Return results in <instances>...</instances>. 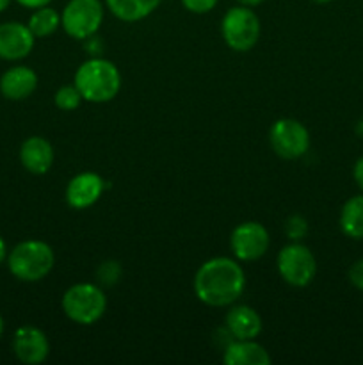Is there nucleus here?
<instances>
[{"label": "nucleus", "instance_id": "f257e3e1", "mask_svg": "<svg viewBox=\"0 0 363 365\" xmlns=\"http://www.w3.org/2000/svg\"><path fill=\"white\" fill-rule=\"evenodd\" d=\"M244 289L246 273L235 257H214L203 262L194 274L196 298L214 309L237 303Z\"/></svg>", "mask_w": 363, "mask_h": 365}, {"label": "nucleus", "instance_id": "f03ea898", "mask_svg": "<svg viewBox=\"0 0 363 365\" xmlns=\"http://www.w3.org/2000/svg\"><path fill=\"white\" fill-rule=\"evenodd\" d=\"M73 84L82 98L91 103H105L116 98L121 89V73L117 66L102 57L84 61L77 68Z\"/></svg>", "mask_w": 363, "mask_h": 365}, {"label": "nucleus", "instance_id": "7ed1b4c3", "mask_svg": "<svg viewBox=\"0 0 363 365\" xmlns=\"http://www.w3.org/2000/svg\"><path fill=\"white\" fill-rule=\"evenodd\" d=\"M56 266L52 246L39 239H28L14 246L7 255V267L20 282H39L50 274Z\"/></svg>", "mask_w": 363, "mask_h": 365}, {"label": "nucleus", "instance_id": "20e7f679", "mask_svg": "<svg viewBox=\"0 0 363 365\" xmlns=\"http://www.w3.org/2000/svg\"><path fill=\"white\" fill-rule=\"evenodd\" d=\"M64 316L82 327L98 323L107 310V296L96 284H75L68 289L60 299Z\"/></svg>", "mask_w": 363, "mask_h": 365}, {"label": "nucleus", "instance_id": "39448f33", "mask_svg": "<svg viewBox=\"0 0 363 365\" xmlns=\"http://www.w3.org/2000/svg\"><path fill=\"white\" fill-rule=\"evenodd\" d=\"M260 20L253 7L235 6L226 11L221 21L224 43L235 52H249L260 39Z\"/></svg>", "mask_w": 363, "mask_h": 365}, {"label": "nucleus", "instance_id": "423d86ee", "mask_svg": "<svg viewBox=\"0 0 363 365\" xmlns=\"http://www.w3.org/2000/svg\"><path fill=\"white\" fill-rule=\"evenodd\" d=\"M103 14L102 0H70L60 13V27L70 38L89 39L102 27Z\"/></svg>", "mask_w": 363, "mask_h": 365}, {"label": "nucleus", "instance_id": "0eeeda50", "mask_svg": "<svg viewBox=\"0 0 363 365\" xmlns=\"http://www.w3.org/2000/svg\"><path fill=\"white\" fill-rule=\"evenodd\" d=\"M276 267L281 280L292 287H306L317 274V260L310 248L298 241L283 246L276 257Z\"/></svg>", "mask_w": 363, "mask_h": 365}, {"label": "nucleus", "instance_id": "6e6552de", "mask_svg": "<svg viewBox=\"0 0 363 365\" xmlns=\"http://www.w3.org/2000/svg\"><path fill=\"white\" fill-rule=\"evenodd\" d=\"M269 143L278 157L295 160L310 150V132L301 121L294 118H281L269 128Z\"/></svg>", "mask_w": 363, "mask_h": 365}, {"label": "nucleus", "instance_id": "1a4fd4ad", "mask_svg": "<svg viewBox=\"0 0 363 365\" xmlns=\"http://www.w3.org/2000/svg\"><path fill=\"white\" fill-rule=\"evenodd\" d=\"M270 245L267 228L258 221H244L233 228L230 235V248L238 262H255L262 259Z\"/></svg>", "mask_w": 363, "mask_h": 365}, {"label": "nucleus", "instance_id": "9d476101", "mask_svg": "<svg viewBox=\"0 0 363 365\" xmlns=\"http://www.w3.org/2000/svg\"><path fill=\"white\" fill-rule=\"evenodd\" d=\"M13 351L21 364H43L50 355L48 337L36 327H20L13 335Z\"/></svg>", "mask_w": 363, "mask_h": 365}, {"label": "nucleus", "instance_id": "9b49d317", "mask_svg": "<svg viewBox=\"0 0 363 365\" xmlns=\"http://www.w3.org/2000/svg\"><path fill=\"white\" fill-rule=\"evenodd\" d=\"M107 184L98 173L84 171L78 173L68 182L66 185V202L68 205L77 210L89 209L102 198Z\"/></svg>", "mask_w": 363, "mask_h": 365}, {"label": "nucleus", "instance_id": "f8f14e48", "mask_svg": "<svg viewBox=\"0 0 363 365\" xmlns=\"http://www.w3.org/2000/svg\"><path fill=\"white\" fill-rule=\"evenodd\" d=\"M34 41L36 38L28 25L20 24V21L0 24V59H25L34 48Z\"/></svg>", "mask_w": 363, "mask_h": 365}, {"label": "nucleus", "instance_id": "ddd939ff", "mask_svg": "<svg viewBox=\"0 0 363 365\" xmlns=\"http://www.w3.org/2000/svg\"><path fill=\"white\" fill-rule=\"evenodd\" d=\"M20 163L28 173L45 175L53 164V146L41 135H31L21 143Z\"/></svg>", "mask_w": 363, "mask_h": 365}, {"label": "nucleus", "instance_id": "4468645a", "mask_svg": "<svg viewBox=\"0 0 363 365\" xmlns=\"http://www.w3.org/2000/svg\"><path fill=\"white\" fill-rule=\"evenodd\" d=\"M226 330L235 341L256 339L262 331V317L255 309L248 305H231L226 312Z\"/></svg>", "mask_w": 363, "mask_h": 365}, {"label": "nucleus", "instance_id": "2eb2a0df", "mask_svg": "<svg viewBox=\"0 0 363 365\" xmlns=\"http://www.w3.org/2000/svg\"><path fill=\"white\" fill-rule=\"evenodd\" d=\"M38 88V73L28 66H13L0 77V93L7 100H25Z\"/></svg>", "mask_w": 363, "mask_h": 365}, {"label": "nucleus", "instance_id": "dca6fc26", "mask_svg": "<svg viewBox=\"0 0 363 365\" xmlns=\"http://www.w3.org/2000/svg\"><path fill=\"white\" fill-rule=\"evenodd\" d=\"M223 362L226 365H270L269 351L255 339L248 341H235L226 346L223 355Z\"/></svg>", "mask_w": 363, "mask_h": 365}, {"label": "nucleus", "instance_id": "f3484780", "mask_svg": "<svg viewBox=\"0 0 363 365\" xmlns=\"http://www.w3.org/2000/svg\"><path fill=\"white\" fill-rule=\"evenodd\" d=\"M162 0H105V6L117 20L135 24L148 18Z\"/></svg>", "mask_w": 363, "mask_h": 365}, {"label": "nucleus", "instance_id": "a211bd4d", "mask_svg": "<svg viewBox=\"0 0 363 365\" xmlns=\"http://www.w3.org/2000/svg\"><path fill=\"white\" fill-rule=\"evenodd\" d=\"M340 230L354 241L363 239V195H356L344 203L338 217Z\"/></svg>", "mask_w": 363, "mask_h": 365}, {"label": "nucleus", "instance_id": "6ab92c4d", "mask_svg": "<svg viewBox=\"0 0 363 365\" xmlns=\"http://www.w3.org/2000/svg\"><path fill=\"white\" fill-rule=\"evenodd\" d=\"M27 25L34 38H48L60 27V14L50 6L38 7L32 11Z\"/></svg>", "mask_w": 363, "mask_h": 365}, {"label": "nucleus", "instance_id": "aec40b11", "mask_svg": "<svg viewBox=\"0 0 363 365\" xmlns=\"http://www.w3.org/2000/svg\"><path fill=\"white\" fill-rule=\"evenodd\" d=\"M82 95L80 91L77 89V86L75 84H66V86H60L59 89H57L56 96H53V102H56L57 109L60 110H75L78 109V106L82 103Z\"/></svg>", "mask_w": 363, "mask_h": 365}, {"label": "nucleus", "instance_id": "412c9836", "mask_svg": "<svg viewBox=\"0 0 363 365\" xmlns=\"http://www.w3.org/2000/svg\"><path fill=\"white\" fill-rule=\"evenodd\" d=\"M121 277V264L116 260H105L103 264H100L98 271H96V278L102 285H116L117 280Z\"/></svg>", "mask_w": 363, "mask_h": 365}, {"label": "nucleus", "instance_id": "4be33fe9", "mask_svg": "<svg viewBox=\"0 0 363 365\" xmlns=\"http://www.w3.org/2000/svg\"><path fill=\"white\" fill-rule=\"evenodd\" d=\"M285 234L290 241H301L306 234H308V223L302 216L294 214L285 221Z\"/></svg>", "mask_w": 363, "mask_h": 365}, {"label": "nucleus", "instance_id": "5701e85b", "mask_svg": "<svg viewBox=\"0 0 363 365\" xmlns=\"http://www.w3.org/2000/svg\"><path fill=\"white\" fill-rule=\"evenodd\" d=\"M217 2H219V0H182L185 9H187L189 13L194 14L210 13V11L217 6Z\"/></svg>", "mask_w": 363, "mask_h": 365}, {"label": "nucleus", "instance_id": "b1692460", "mask_svg": "<svg viewBox=\"0 0 363 365\" xmlns=\"http://www.w3.org/2000/svg\"><path fill=\"white\" fill-rule=\"evenodd\" d=\"M349 282L352 287L358 291H363V259L356 260L351 267H349Z\"/></svg>", "mask_w": 363, "mask_h": 365}, {"label": "nucleus", "instance_id": "393cba45", "mask_svg": "<svg viewBox=\"0 0 363 365\" xmlns=\"http://www.w3.org/2000/svg\"><path fill=\"white\" fill-rule=\"evenodd\" d=\"M352 177H354L356 185L363 191V155L356 160L354 168H352Z\"/></svg>", "mask_w": 363, "mask_h": 365}, {"label": "nucleus", "instance_id": "a878e982", "mask_svg": "<svg viewBox=\"0 0 363 365\" xmlns=\"http://www.w3.org/2000/svg\"><path fill=\"white\" fill-rule=\"evenodd\" d=\"M20 6L23 7H28V9H38V7H43V6H50V2L52 0H16Z\"/></svg>", "mask_w": 363, "mask_h": 365}, {"label": "nucleus", "instance_id": "bb28decb", "mask_svg": "<svg viewBox=\"0 0 363 365\" xmlns=\"http://www.w3.org/2000/svg\"><path fill=\"white\" fill-rule=\"evenodd\" d=\"M7 255H9V252H7V245L2 239V235H0V264H2L4 260H7Z\"/></svg>", "mask_w": 363, "mask_h": 365}, {"label": "nucleus", "instance_id": "cd10ccee", "mask_svg": "<svg viewBox=\"0 0 363 365\" xmlns=\"http://www.w3.org/2000/svg\"><path fill=\"white\" fill-rule=\"evenodd\" d=\"M263 2H265V0H238V4H241V6H246V7H256Z\"/></svg>", "mask_w": 363, "mask_h": 365}, {"label": "nucleus", "instance_id": "c85d7f7f", "mask_svg": "<svg viewBox=\"0 0 363 365\" xmlns=\"http://www.w3.org/2000/svg\"><path fill=\"white\" fill-rule=\"evenodd\" d=\"M9 4H11V0H0V13L7 9V7H9Z\"/></svg>", "mask_w": 363, "mask_h": 365}, {"label": "nucleus", "instance_id": "c756f323", "mask_svg": "<svg viewBox=\"0 0 363 365\" xmlns=\"http://www.w3.org/2000/svg\"><path fill=\"white\" fill-rule=\"evenodd\" d=\"M2 334H4V319L2 316H0V337H2Z\"/></svg>", "mask_w": 363, "mask_h": 365}, {"label": "nucleus", "instance_id": "7c9ffc66", "mask_svg": "<svg viewBox=\"0 0 363 365\" xmlns=\"http://www.w3.org/2000/svg\"><path fill=\"white\" fill-rule=\"evenodd\" d=\"M313 4H327V2H333V0H312Z\"/></svg>", "mask_w": 363, "mask_h": 365}]
</instances>
